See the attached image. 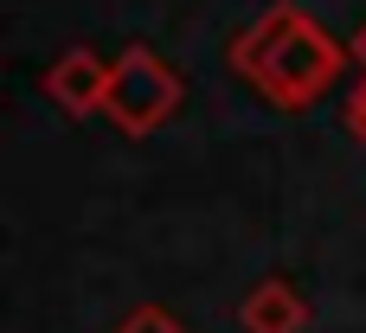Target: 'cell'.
Wrapping results in <instances>:
<instances>
[{"label": "cell", "mask_w": 366, "mask_h": 333, "mask_svg": "<svg viewBox=\"0 0 366 333\" xmlns=\"http://www.w3.org/2000/svg\"><path fill=\"white\" fill-rule=\"evenodd\" d=\"M347 135H354V141L366 148V77H360V90L347 96Z\"/></svg>", "instance_id": "cell-6"}, {"label": "cell", "mask_w": 366, "mask_h": 333, "mask_svg": "<svg viewBox=\"0 0 366 333\" xmlns=\"http://www.w3.org/2000/svg\"><path fill=\"white\" fill-rule=\"evenodd\" d=\"M347 58L360 64V77H366V19H360V32H354V45H347Z\"/></svg>", "instance_id": "cell-7"}, {"label": "cell", "mask_w": 366, "mask_h": 333, "mask_svg": "<svg viewBox=\"0 0 366 333\" xmlns=\"http://www.w3.org/2000/svg\"><path fill=\"white\" fill-rule=\"evenodd\" d=\"M238 327L244 333H302L309 327V302H302V289H296L290 276H270V282H257V289L244 295Z\"/></svg>", "instance_id": "cell-4"}, {"label": "cell", "mask_w": 366, "mask_h": 333, "mask_svg": "<svg viewBox=\"0 0 366 333\" xmlns=\"http://www.w3.org/2000/svg\"><path fill=\"white\" fill-rule=\"evenodd\" d=\"M347 51L335 45V32L302 13L296 0H277L270 13H257L238 39H232V71L277 109H309L335 90Z\"/></svg>", "instance_id": "cell-1"}, {"label": "cell", "mask_w": 366, "mask_h": 333, "mask_svg": "<svg viewBox=\"0 0 366 333\" xmlns=\"http://www.w3.org/2000/svg\"><path fill=\"white\" fill-rule=\"evenodd\" d=\"M45 96L64 109V116H97L109 103V64L84 45H71L51 71H45Z\"/></svg>", "instance_id": "cell-3"}, {"label": "cell", "mask_w": 366, "mask_h": 333, "mask_svg": "<svg viewBox=\"0 0 366 333\" xmlns=\"http://www.w3.org/2000/svg\"><path fill=\"white\" fill-rule=\"evenodd\" d=\"M116 333H187V327H180L167 308H135V314H129V321H122Z\"/></svg>", "instance_id": "cell-5"}, {"label": "cell", "mask_w": 366, "mask_h": 333, "mask_svg": "<svg viewBox=\"0 0 366 333\" xmlns=\"http://www.w3.org/2000/svg\"><path fill=\"white\" fill-rule=\"evenodd\" d=\"M180 96H187V83H180V71L154 45H122L109 58V103H103V116L122 135H154L161 122H174Z\"/></svg>", "instance_id": "cell-2"}]
</instances>
